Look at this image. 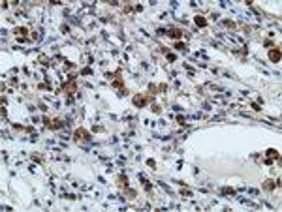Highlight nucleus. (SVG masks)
<instances>
[{"instance_id": "nucleus-1", "label": "nucleus", "mask_w": 282, "mask_h": 212, "mask_svg": "<svg viewBox=\"0 0 282 212\" xmlns=\"http://www.w3.org/2000/svg\"><path fill=\"white\" fill-rule=\"evenodd\" d=\"M269 58H271L273 62H279L280 60V49H271L269 51Z\"/></svg>"}, {"instance_id": "nucleus-2", "label": "nucleus", "mask_w": 282, "mask_h": 212, "mask_svg": "<svg viewBox=\"0 0 282 212\" xmlns=\"http://www.w3.org/2000/svg\"><path fill=\"white\" fill-rule=\"evenodd\" d=\"M275 158H279V152H276L275 148H269L267 150V160H265V163H271Z\"/></svg>"}, {"instance_id": "nucleus-3", "label": "nucleus", "mask_w": 282, "mask_h": 212, "mask_svg": "<svg viewBox=\"0 0 282 212\" xmlns=\"http://www.w3.org/2000/svg\"><path fill=\"white\" fill-rule=\"evenodd\" d=\"M75 139H87V141H89L90 135L87 133L85 130H81V128H79V130H75Z\"/></svg>"}, {"instance_id": "nucleus-4", "label": "nucleus", "mask_w": 282, "mask_h": 212, "mask_svg": "<svg viewBox=\"0 0 282 212\" xmlns=\"http://www.w3.org/2000/svg\"><path fill=\"white\" fill-rule=\"evenodd\" d=\"M168 34H169V38H173V39H179V38L182 36V32L179 30V28H171V30L168 32Z\"/></svg>"}, {"instance_id": "nucleus-5", "label": "nucleus", "mask_w": 282, "mask_h": 212, "mask_svg": "<svg viewBox=\"0 0 282 212\" xmlns=\"http://www.w3.org/2000/svg\"><path fill=\"white\" fill-rule=\"evenodd\" d=\"M147 102H149V99H147V98H143V96H136V98H134V103H136V105H145V103Z\"/></svg>"}, {"instance_id": "nucleus-6", "label": "nucleus", "mask_w": 282, "mask_h": 212, "mask_svg": "<svg viewBox=\"0 0 282 212\" xmlns=\"http://www.w3.org/2000/svg\"><path fill=\"white\" fill-rule=\"evenodd\" d=\"M196 25L197 26H207V19L201 17V15H197V17H196Z\"/></svg>"}, {"instance_id": "nucleus-7", "label": "nucleus", "mask_w": 282, "mask_h": 212, "mask_svg": "<svg viewBox=\"0 0 282 212\" xmlns=\"http://www.w3.org/2000/svg\"><path fill=\"white\" fill-rule=\"evenodd\" d=\"M47 126H49V128H60L62 122H60V120H53V122L49 120V122H47Z\"/></svg>"}, {"instance_id": "nucleus-8", "label": "nucleus", "mask_w": 282, "mask_h": 212, "mask_svg": "<svg viewBox=\"0 0 282 212\" xmlns=\"http://www.w3.org/2000/svg\"><path fill=\"white\" fill-rule=\"evenodd\" d=\"M117 180H118V184H121V186H124V184H126V186H128V178H124V177H122V175H121V177L117 178Z\"/></svg>"}, {"instance_id": "nucleus-9", "label": "nucleus", "mask_w": 282, "mask_h": 212, "mask_svg": "<svg viewBox=\"0 0 282 212\" xmlns=\"http://www.w3.org/2000/svg\"><path fill=\"white\" fill-rule=\"evenodd\" d=\"M263 188H265V190H273V188H275V184H273L271 180H267V182L263 184Z\"/></svg>"}, {"instance_id": "nucleus-10", "label": "nucleus", "mask_w": 282, "mask_h": 212, "mask_svg": "<svg viewBox=\"0 0 282 212\" xmlns=\"http://www.w3.org/2000/svg\"><path fill=\"white\" fill-rule=\"evenodd\" d=\"M15 32H17V34H21V36H25L26 34V28H25V26H23V28H15Z\"/></svg>"}, {"instance_id": "nucleus-11", "label": "nucleus", "mask_w": 282, "mask_h": 212, "mask_svg": "<svg viewBox=\"0 0 282 212\" xmlns=\"http://www.w3.org/2000/svg\"><path fill=\"white\" fill-rule=\"evenodd\" d=\"M175 47H177V49H179V51H181V49H184V43H181V41H179V43H177V45H175Z\"/></svg>"}]
</instances>
